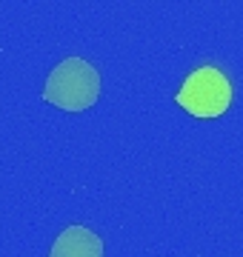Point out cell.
<instances>
[{
	"instance_id": "6da1fadb",
	"label": "cell",
	"mask_w": 243,
	"mask_h": 257,
	"mask_svg": "<svg viewBox=\"0 0 243 257\" xmlns=\"http://www.w3.org/2000/svg\"><path fill=\"white\" fill-rule=\"evenodd\" d=\"M100 97V72L83 57H63L49 72L43 100L63 111H86Z\"/></svg>"
},
{
	"instance_id": "7a4b0ae2",
	"label": "cell",
	"mask_w": 243,
	"mask_h": 257,
	"mask_svg": "<svg viewBox=\"0 0 243 257\" xmlns=\"http://www.w3.org/2000/svg\"><path fill=\"white\" fill-rule=\"evenodd\" d=\"M175 103L192 117H220L232 106V83L215 66H200L180 83Z\"/></svg>"
},
{
	"instance_id": "3957f363",
	"label": "cell",
	"mask_w": 243,
	"mask_h": 257,
	"mask_svg": "<svg viewBox=\"0 0 243 257\" xmlns=\"http://www.w3.org/2000/svg\"><path fill=\"white\" fill-rule=\"evenodd\" d=\"M49 257H103V240L86 226H69L52 243Z\"/></svg>"
}]
</instances>
